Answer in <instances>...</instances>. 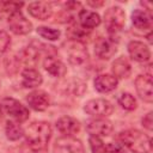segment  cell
<instances>
[{"label":"cell","mask_w":153,"mask_h":153,"mask_svg":"<svg viewBox=\"0 0 153 153\" xmlns=\"http://www.w3.org/2000/svg\"><path fill=\"white\" fill-rule=\"evenodd\" d=\"M53 129L49 122L35 121L24 128L25 141L20 146L23 153H48V143Z\"/></svg>","instance_id":"1"},{"label":"cell","mask_w":153,"mask_h":153,"mask_svg":"<svg viewBox=\"0 0 153 153\" xmlns=\"http://www.w3.org/2000/svg\"><path fill=\"white\" fill-rule=\"evenodd\" d=\"M117 140L123 147H127L133 153H151V137L137 129H126L118 133Z\"/></svg>","instance_id":"2"},{"label":"cell","mask_w":153,"mask_h":153,"mask_svg":"<svg viewBox=\"0 0 153 153\" xmlns=\"http://www.w3.org/2000/svg\"><path fill=\"white\" fill-rule=\"evenodd\" d=\"M126 24V12L120 6L109 7L104 13V25L109 33V37L115 38V36L124 27Z\"/></svg>","instance_id":"3"},{"label":"cell","mask_w":153,"mask_h":153,"mask_svg":"<svg viewBox=\"0 0 153 153\" xmlns=\"http://www.w3.org/2000/svg\"><path fill=\"white\" fill-rule=\"evenodd\" d=\"M0 106L5 115L10 116L12 121L17 123H24L29 120L30 111L29 109L23 105L19 100L12 98V97H5L0 100Z\"/></svg>","instance_id":"4"},{"label":"cell","mask_w":153,"mask_h":153,"mask_svg":"<svg viewBox=\"0 0 153 153\" xmlns=\"http://www.w3.org/2000/svg\"><path fill=\"white\" fill-rule=\"evenodd\" d=\"M65 54L72 66H82L88 61V51L84 42L68 39L65 43Z\"/></svg>","instance_id":"5"},{"label":"cell","mask_w":153,"mask_h":153,"mask_svg":"<svg viewBox=\"0 0 153 153\" xmlns=\"http://www.w3.org/2000/svg\"><path fill=\"white\" fill-rule=\"evenodd\" d=\"M84 111L94 118H106L114 111V105L105 98H93L86 102Z\"/></svg>","instance_id":"6"},{"label":"cell","mask_w":153,"mask_h":153,"mask_svg":"<svg viewBox=\"0 0 153 153\" xmlns=\"http://www.w3.org/2000/svg\"><path fill=\"white\" fill-rule=\"evenodd\" d=\"M7 24H8L10 30L14 35L24 36L32 31V23L23 14L20 10L12 12L7 17Z\"/></svg>","instance_id":"7"},{"label":"cell","mask_w":153,"mask_h":153,"mask_svg":"<svg viewBox=\"0 0 153 153\" xmlns=\"http://www.w3.org/2000/svg\"><path fill=\"white\" fill-rule=\"evenodd\" d=\"M53 153H85V147L74 136H61L55 140Z\"/></svg>","instance_id":"8"},{"label":"cell","mask_w":153,"mask_h":153,"mask_svg":"<svg viewBox=\"0 0 153 153\" xmlns=\"http://www.w3.org/2000/svg\"><path fill=\"white\" fill-rule=\"evenodd\" d=\"M117 51V41L112 37H99L94 42V54L100 60H110Z\"/></svg>","instance_id":"9"},{"label":"cell","mask_w":153,"mask_h":153,"mask_svg":"<svg viewBox=\"0 0 153 153\" xmlns=\"http://www.w3.org/2000/svg\"><path fill=\"white\" fill-rule=\"evenodd\" d=\"M135 91L137 96L146 103L153 102V88H152V74L143 73L135 78L134 81Z\"/></svg>","instance_id":"10"},{"label":"cell","mask_w":153,"mask_h":153,"mask_svg":"<svg viewBox=\"0 0 153 153\" xmlns=\"http://www.w3.org/2000/svg\"><path fill=\"white\" fill-rule=\"evenodd\" d=\"M114 129V126L108 118H94L92 117L86 122V131L92 136L104 137L109 136Z\"/></svg>","instance_id":"11"},{"label":"cell","mask_w":153,"mask_h":153,"mask_svg":"<svg viewBox=\"0 0 153 153\" xmlns=\"http://www.w3.org/2000/svg\"><path fill=\"white\" fill-rule=\"evenodd\" d=\"M27 105L35 111H45L50 106V96L43 90H33L26 96Z\"/></svg>","instance_id":"12"},{"label":"cell","mask_w":153,"mask_h":153,"mask_svg":"<svg viewBox=\"0 0 153 153\" xmlns=\"http://www.w3.org/2000/svg\"><path fill=\"white\" fill-rule=\"evenodd\" d=\"M128 54L131 60L140 62V63H146L151 59V50L147 44H145L141 41H130L127 45Z\"/></svg>","instance_id":"13"},{"label":"cell","mask_w":153,"mask_h":153,"mask_svg":"<svg viewBox=\"0 0 153 153\" xmlns=\"http://www.w3.org/2000/svg\"><path fill=\"white\" fill-rule=\"evenodd\" d=\"M56 129L62 136H74L81 129L80 122L72 116H62L55 123Z\"/></svg>","instance_id":"14"},{"label":"cell","mask_w":153,"mask_h":153,"mask_svg":"<svg viewBox=\"0 0 153 153\" xmlns=\"http://www.w3.org/2000/svg\"><path fill=\"white\" fill-rule=\"evenodd\" d=\"M27 12L30 13V16L38 20H47L53 16L54 8L51 2L33 1L27 5Z\"/></svg>","instance_id":"15"},{"label":"cell","mask_w":153,"mask_h":153,"mask_svg":"<svg viewBox=\"0 0 153 153\" xmlns=\"http://www.w3.org/2000/svg\"><path fill=\"white\" fill-rule=\"evenodd\" d=\"M94 88L100 93H109L114 91L118 85V79L111 73L98 74L93 81Z\"/></svg>","instance_id":"16"},{"label":"cell","mask_w":153,"mask_h":153,"mask_svg":"<svg viewBox=\"0 0 153 153\" xmlns=\"http://www.w3.org/2000/svg\"><path fill=\"white\" fill-rule=\"evenodd\" d=\"M44 69L54 78H62L67 74V66L57 56H48L43 60Z\"/></svg>","instance_id":"17"},{"label":"cell","mask_w":153,"mask_h":153,"mask_svg":"<svg viewBox=\"0 0 153 153\" xmlns=\"http://www.w3.org/2000/svg\"><path fill=\"white\" fill-rule=\"evenodd\" d=\"M131 23L137 30H147L149 32L152 29V16L141 8H136L131 12Z\"/></svg>","instance_id":"18"},{"label":"cell","mask_w":153,"mask_h":153,"mask_svg":"<svg viewBox=\"0 0 153 153\" xmlns=\"http://www.w3.org/2000/svg\"><path fill=\"white\" fill-rule=\"evenodd\" d=\"M43 82V76L36 68H25L22 71V85L25 88H37Z\"/></svg>","instance_id":"19"},{"label":"cell","mask_w":153,"mask_h":153,"mask_svg":"<svg viewBox=\"0 0 153 153\" xmlns=\"http://www.w3.org/2000/svg\"><path fill=\"white\" fill-rule=\"evenodd\" d=\"M78 19H79V24L82 26V27H85V29H87V30H92V29H94V27H97L99 24H100V22H102V19H100V16L97 13V12H94V11H88V10H84V8H81L80 11H79V13H78Z\"/></svg>","instance_id":"20"},{"label":"cell","mask_w":153,"mask_h":153,"mask_svg":"<svg viewBox=\"0 0 153 153\" xmlns=\"http://www.w3.org/2000/svg\"><path fill=\"white\" fill-rule=\"evenodd\" d=\"M111 74L115 75L118 80L120 79H126L130 75L131 73V65L129 60L126 56H120L115 59V61L111 65Z\"/></svg>","instance_id":"21"},{"label":"cell","mask_w":153,"mask_h":153,"mask_svg":"<svg viewBox=\"0 0 153 153\" xmlns=\"http://www.w3.org/2000/svg\"><path fill=\"white\" fill-rule=\"evenodd\" d=\"M66 32H67L69 39L80 41V42H84V38L88 37V35H90V30L82 27L79 23H74V22H72L69 24Z\"/></svg>","instance_id":"22"},{"label":"cell","mask_w":153,"mask_h":153,"mask_svg":"<svg viewBox=\"0 0 153 153\" xmlns=\"http://www.w3.org/2000/svg\"><path fill=\"white\" fill-rule=\"evenodd\" d=\"M5 134L10 141H18L24 136V129L19 123L14 121H8L5 126Z\"/></svg>","instance_id":"23"},{"label":"cell","mask_w":153,"mask_h":153,"mask_svg":"<svg viewBox=\"0 0 153 153\" xmlns=\"http://www.w3.org/2000/svg\"><path fill=\"white\" fill-rule=\"evenodd\" d=\"M117 103H118V105H120L122 109H124V110H127V111H133V110H135L136 106H137L136 98H135L131 93H129V92H123V93H121V94L117 97Z\"/></svg>","instance_id":"24"},{"label":"cell","mask_w":153,"mask_h":153,"mask_svg":"<svg viewBox=\"0 0 153 153\" xmlns=\"http://www.w3.org/2000/svg\"><path fill=\"white\" fill-rule=\"evenodd\" d=\"M37 33L47 41H57L61 36V31L59 29H53L49 26H38Z\"/></svg>","instance_id":"25"},{"label":"cell","mask_w":153,"mask_h":153,"mask_svg":"<svg viewBox=\"0 0 153 153\" xmlns=\"http://www.w3.org/2000/svg\"><path fill=\"white\" fill-rule=\"evenodd\" d=\"M20 59H19V55L16 56V55H12V56H8L5 59V69L7 72V74L12 75V74H16L19 69V66H20Z\"/></svg>","instance_id":"26"},{"label":"cell","mask_w":153,"mask_h":153,"mask_svg":"<svg viewBox=\"0 0 153 153\" xmlns=\"http://www.w3.org/2000/svg\"><path fill=\"white\" fill-rule=\"evenodd\" d=\"M88 143H90V148H91V152L92 153H105L106 145L103 142L102 137L90 135Z\"/></svg>","instance_id":"27"},{"label":"cell","mask_w":153,"mask_h":153,"mask_svg":"<svg viewBox=\"0 0 153 153\" xmlns=\"http://www.w3.org/2000/svg\"><path fill=\"white\" fill-rule=\"evenodd\" d=\"M10 45H11V37H10V35L6 31L0 30V56H2L7 51Z\"/></svg>","instance_id":"28"},{"label":"cell","mask_w":153,"mask_h":153,"mask_svg":"<svg viewBox=\"0 0 153 153\" xmlns=\"http://www.w3.org/2000/svg\"><path fill=\"white\" fill-rule=\"evenodd\" d=\"M105 153H127L126 148L121 143H108L105 148Z\"/></svg>","instance_id":"29"},{"label":"cell","mask_w":153,"mask_h":153,"mask_svg":"<svg viewBox=\"0 0 153 153\" xmlns=\"http://www.w3.org/2000/svg\"><path fill=\"white\" fill-rule=\"evenodd\" d=\"M153 112L152 111H149V112H147L143 117H142V120H141V124H142V127L143 128H146L147 130H152L153 129Z\"/></svg>","instance_id":"30"},{"label":"cell","mask_w":153,"mask_h":153,"mask_svg":"<svg viewBox=\"0 0 153 153\" xmlns=\"http://www.w3.org/2000/svg\"><path fill=\"white\" fill-rule=\"evenodd\" d=\"M140 5L143 7V11H146V12H148V13H151V12H152L153 6H152V4H151V2H147V1H141V2H140Z\"/></svg>","instance_id":"31"},{"label":"cell","mask_w":153,"mask_h":153,"mask_svg":"<svg viewBox=\"0 0 153 153\" xmlns=\"http://www.w3.org/2000/svg\"><path fill=\"white\" fill-rule=\"evenodd\" d=\"M88 6H91V7H100V6H103L104 5V2L103 1H99V2H97V1H87L86 2Z\"/></svg>","instance_id":"32"},{"label":"cell","mask_w":153,"mask_h":153,"mask_svg":"<svg viewBox=\"0 0 153 153\" xmlns=\"http://www.w3.org/2000/svg\"><path fill=\"white\" fill-rule=\"evenodd\" d=\"M8 153H23V152H22L20 147H18V148H11V149L8 151Z\"/></svg>","instance_id":"33"},{"label":"cell","mask_w":153,"mask_h":153,"mask_svg":"<svg viewBox=\"0 0 153 153\" xmlns=\"http://www.w3.org/2000/svg\"><path fill=\"white\" fill-rule=\"evenodd\" d=\"M4 116H5V114H4V111H2V109L0 106V123L4 121Z\"/></svg>","instance_id":"34"},{"label":"cell","mask_w":153,"mask_h":153,"mask_svg":"<svg viewBox=\"0 0 153 153\" xmlns=\"http://www.w3.org/2000/svg\"><path fill=\"white\" fill-rule=\"evenodd\" d=\"M0 17H1V12H0Z\"/></svg>","instance_id":"35"}]
</instances>
